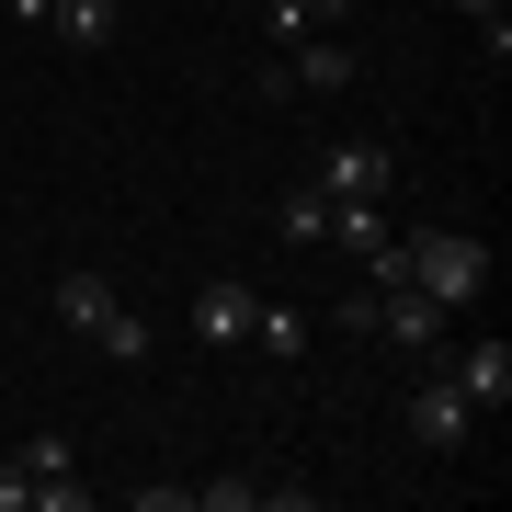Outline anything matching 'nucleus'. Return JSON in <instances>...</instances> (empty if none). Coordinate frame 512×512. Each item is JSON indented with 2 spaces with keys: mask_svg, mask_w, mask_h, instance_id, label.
<instances>
[{
  "mask_svg": "<svg viewBox=\"0 0 512 512\" xmlns=\"http://www.w3.org/2000/svg\"><path fill=\"white\" fill-rule=\"evenodd\" d=\"M35 501V478H23V456H0V512H23Z\"/></svg>",
  "mask_w": 512,
  "mask_h": 512,
  "instance_id": "dca6fc26",
  "label": "nucleus"
},
{
  "mask_svg": "<svg viewBox=\"0 0 512 512\" xmlns=\"http://www.w3.org/2000/svg\"><path fill=\"white\" fill-rule=\"evenodd\" d=\"M262 478H194V512H251Z\"/></svg>",
  "mask_w": 512,
  "mask_h": 512,
  "instance_id": "4468645a",
  "label": "nucleus"
},
{
  "mask_svg": "<svg viewBox=\"0 0 512 512\" xmlns=\"http://www.w3.org/2000/svg\"><path fill=\"white\" fill-rule=\"evenodd\" d=\"M46 308H57V319H69V330H80V342H92V319L114 308V285L92 274V262H69V274H57V285H46Z\"/></svg>",
  "mask_w": 512,
  "mask_h": 512,
  "instance_id": "6e6552de",
  "label": "nucleus"
},
{
  "mask_svg": "<svg viewBox=\"0 0 512 512\" xmlns=\"http://www.w3.org/2000/svg\"><path fill=\"white\" fill-rule=\"evenodd\" d=\"M46 35H57V46H80V57L114 46V0H46Z\"/></svg>",
  "mask_w": 512,
  "mask_h": 512,
  "instance_id": "1a4fd4ad",
  "label": "nucleus"
},
{
  "mask_svg": "<svg viewBox=\"0 0 512 512\" xmlns=\"http://www.w3.org/2000/svg\"><path fill=\"white\" fill-rule=\"evenodd\" d=\"M274 239H285V251H319V239H330V194H319V183H296V194L274 205Z\"/></svg>",
  "mask_w": 512,
  "mask_h": 512,
  "instance_id": "9d476101",
  "label": "nucleus"
},
{
  "mask_svg": "<svg viewBox=\"0 0 512 512\" xmlns=\"http://www.w3.org/2000/svg\"><path fill=\"white\" fill-rule=\"evenodd\" d=\"M376 330L410 353V365H421V353H444V308H433L410 274H376Z\"/></svg>",
  "mask_w": 512,
  "mask_h": 512,
  "instance_id": "20e7f679",
  "label": "nucleus"
},
{
  "mask_svg": "<svg viewBox=\"0 0 512 512\" xmlns=\"http://www.w3.org/2000/svg\"><path fill=\"white\" fill-rule=\"evenodd\" d=\"M285 57V80H296V92H353V80H365V46H353V35H296V46H274Z\"/></svg>",
  "mask_w": 512,
  "mask_h": 512,
  "instance_id": "39448f33",
  "label": "nucleus"
},
{
  "mask_svg": "<svg viewBox=\"0 0 512 512\" xmlns=\"http://www.w3.org/2000/svg\"><path fill=\"white\" fill-rule=\"evenodd\" d=\"M0 12H12V23H35V35H46V0H0Z\"/></svg>",
  "mask_w": 512,
  "mask_h": 512,
  "instance_id": "f3484780",
  "label": "nucleus"
},
{
  "mask_svg": "<svg viewBox=\"0 0 512 512\" xmlns=\"http://www.w3.org/2000/svg\"><path fill=\"white\" fill-rule=\"evenodd\" d=\"M92 342H103V353H114V365H148V319H137V308H126V296H114V308H103V319H92Z\"/></svg>",
  "mask_w": 512,
  "mask_h": 512,
  "instance_id": "ddd939ff",
  "label": "nucleus"
},
{
  "mask_svg": "<svg viewBox=\"0 0 512 512\" xmlns=\"http://www.w3.org/2000/svg\"><path fill=\"white\" fill-rule=\"evenodd\" d=\"M319 251H353V262H376L387 251V205H330V239Z\"/></svg>",
  "mask_w": 512,
  "mask_h": 512,
  "instance_id": "9b49d317",
  "label": "nucleus"
},
{
  "mask_svg": "<svg viewBox=\"0 0 512 512\" xmlns=\"http://www.w3.org/2000/svg\"><path fill=\"white\" fill-rule=\"evenodd\" d=\"M467 399H456V376H444V353H421V376H410V444H421V456H456V444H467Z\"/></svg>",
  "mask_w": 512,
  "mask_h": 512,
  "instance_id": "7ed1b4c3",
  "label": "nucleus"
},
{
  "mask_svg": "<svg viewBox=\"0 0 512 512\" xmlns=\"http://www.w3.org/2000/svg\"><path fill=\"white\" fill-rule=\"evenodd\" d=\"M319 194L330 205H399V148H387V137H342L319 160Z\"/></svg>",
  "mask_w": 512,
  "mask_h": 512,
  "instance_id": "f03ea898",
  "label": "nucleus"
},
{
  "mask_svg": "<svg viewBox=\"0 0 512 512\" xmlns=\"http://www.w3.org/2000/svg\"><path fill=\"white\" fill-rule=\"evenodd\" d=\"M251 308H262V285H239V274H217L194 296V342H251Z\"/></svg>",
  "mask_w": 512,
  "mask_h": 512,
  "instance_id": "0eeeda50",
  "label": "nucleus"
},
{
  "mask_svg": "<svg viewBox=\"0 0 512 512\" xmlns=\"http://www.w3.org/2000/svg\"><path fill=\"white\" fill-rule=\"evenodd\" d=\"M456 12H467V23H478V35H490V57H501V46H512V23H501V12H512V0H456Z\"/></svg>",
  "mask_w": 512,
  "mask_h": 512,
  "instance_id": "2eb2a0df",
  "label": "nucleus"
},
{
  "mask_svg": "<svg viewBox=\"0 0 512 512\" xmlns=\"http://www.w3.org/2000/svg\"><path fill=\"white\" fill-rule=\"evenodd\" d=\"M251 342L274 353V365H296V353H308V319H296L285 296H262V308H251Z\"/></svg>",
  "mask_w": 512,
  "mask_h": 512,
  "instance_id": "f8f14e48",
  "label": "nucleus"
},
{
  "mask_svg": "<svg viewBox=\"0 0 512 512\" xmlns=\"http://www.w3.org/2000/svg\"><path fill=\"white\" fill-rule=\"evenodd\" d=\"M376 274H410V285L433 296L444 319H456L467 296L490 285V251H478L467 228H387V251H376Z\"/></svg>",
  "mask_w": 512,
  "mask_h": 512,
  "instance_id": "f257e3e1",
  "label": "nucleus"
},
{
  "mask_svg": "<svg viewBox=\"0 0 512 512\" xmlns=\"http://www.w3.org/2000/svg\"><path fill=\"white\" fill-rule=\"evenodd\" d=\"M444 376H456L467 410H501V399H512V342H467V353H444Z\"/></svg>",
  "mask_w": 512,
  "mask_h": 512,
  "instance_id": "423d86ee",
  "label": "nucleus"
}]
</instances>
